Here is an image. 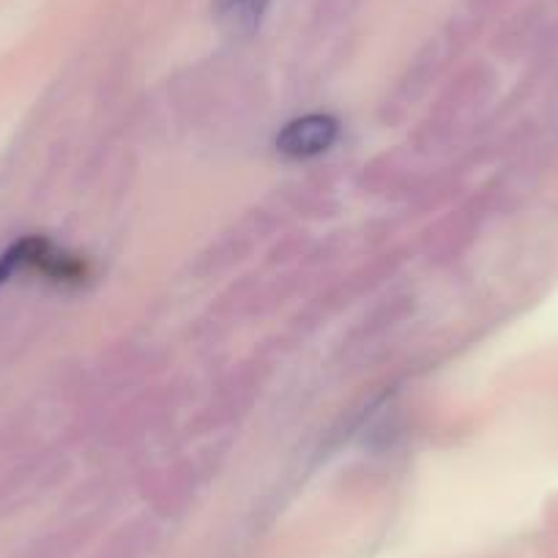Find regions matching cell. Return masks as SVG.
Returning a JSON list of instances; mask_svg holds the SVG:
<instances>
[{
    "mask_svg": "<svg viewBox=\"0 0 558 558\" xmlns=\"http://www.w3.org/2000/svg\"><path fill=\"white\" fill-rule=\"evenodd\" d=\"M25 271L56 286H83L90 274L83 257L58 250L52 241L41 235H25L0 255V288Z\"/></svg>",
    "mask_w": 558,
    "mask_h": 558,
    "instance_id": "6da1fadb",
    "label": "cell"
},
{
    "mask_svg": "<svg viewBox=\"0 0 558 558\" xmlns=\"http://www.w3.org/2000/svg\"><path fill=\"white\" fill-rule=\"evenodd\" d=\"M337 134H340V123L331 116H304L288 123L277 137L279 154H286L291 159H313L320 157L335 146Z\"/></svg>",
    "mask_w": 558,
    "mask_h": 558,
    "instance_id": "7a4b0ae2",
    "label": "cell"
},
{
    "mask_svg": "<svg viewBox=\"0 0 558 558\" xmlns=\"http://www.w3.org/2000/svg\"><path fill=\"white\" fill-rule=\"evenodd\" d=\"M268 3L271 0H217L214 3V14H217V23L228 34L250 36L263 23V14H266Z\"/></svg>",
    "mask_w": 558,
    "mask_h": 558,
    "instance_id": "3957f363",
    "label": "cell"
}]
</instances>
